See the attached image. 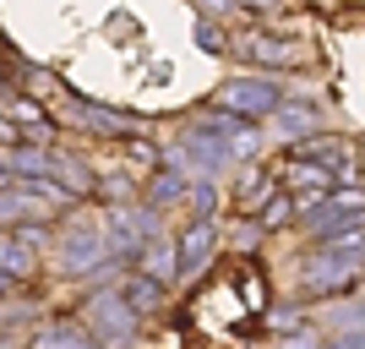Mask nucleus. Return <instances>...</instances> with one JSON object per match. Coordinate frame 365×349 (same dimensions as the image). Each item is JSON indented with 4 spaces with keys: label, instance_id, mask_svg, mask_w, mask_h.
<instances>
[{
    "label": "nucleus",
    "instance_id": "1",
    "mask_svg": "<svg viewBox=\"0 0 365 349\" xmlns=\"http://www.w3.org/2000/svg\"><path fill=\"white\" fill-rule=\"evenodd\" d=\"M61 121L71 131H88V137H115V142H131L142 131L137 115H120V109H104V104H88V98H66L61 88Z\"/></svg>",
    "mask_w": 365,
    "mask_h": 349
},
{
    "label": "nucleus",
    "instance_id": "7",
    "mask_svg": "<svg viewBox=\"0 0 365 349\" xmlns=\"http://www.w3.org/2000/svg\"><path fill=\"white\" fill-rule=\"evenodd\" d=\"M354 278H360V262L333 251V246H322L317 257H311V268H305V289H311V295H338V289H349Z\"/></svg>",
    "mask_w": 365,
    "mask_h": 349
},
{
    "label": "nucleus",
    "instance_id": "19",
    "mask_svg": "<svg viewBox=\"0 0 365 349\" xmlns=\"http://www.w3.org/2000/svg\"><path fill=\"white\" fill-rule=\"evenodd\" d=\"M240 6H251V11H267V6H278V0H240Z\"/></svg>",
    "mask_w": 365,
    "mask_h": 349
},
{
    "label": "nucleus",
    "instance_id": "18",
    "mask_svg": "<svg viewBox=\"0 0 365 349\" xmlns=\"http://www.w3.org/2000/svg\"><path fill=\"white\" fill-rule=\"evenodd\" d=\"M197 16H207V22H218V16H229V0H197Z\"/></svg>",
    "mask_w": 365,
    "mask_h": 349
},
{
    "label": "nucleus",
    "instance_id": "13",
    "mask_svg": "<svg viewBox=\"0 0 365 349\" xmlns=\"http://www.w3.org/2000/svg\"><path fill=\"white\" fill-rule=\"evenodd\" d=\"M120 300L137 311V317H148V311H158V300H164V284H153L148 273H131L120 284Z\"/></svg>",
    "mask_w": 365,
    "mask_h": 349
},
{
    "label": "nucleus",
    "instance_id": "2",
    "mask_svg": "<svg viewBox=\"0 0 365 349\" xmlns=\"http://www.w3.org/2000/svg\"><path fill=\"white\" fill-rule=\"evenodd\" d=\"M93 333V344H109V349H125L131 338H137L142 317L131 311V305L120 300V295H93L88 300V322H82Z\"/></svg>",
    "mask_w": 365,
    "mask_h": 349
},
{
    "label": "nucleus",
    "instance_id": "9",
    "mask_svg": "<svg viewBox=\"0 0 365 349\" xmlns=\"http://www.w3.org/2000/svg\"><path fill=\"white\" fill-rule=\"evenodd\" d=\"M235 49H240V61L262 66V71H284V66L300 61L284 39H267V33H240V39H235Z\"/></svg>",
    "mask_w": 365,
    "mask_h": 349
},
{
    "label": "nucleus",
    "instance_id": "20",
    "mask_svg": "<svg viewBox=\"0 0 365 349\" xmlns=\"http://www.w3.org/2000/svg\"><path fill=\"white\" fill-rule=\"evenodd\" d=\"M284 349H311V338H294V344H284Z\"/></svg>",
    "mask_w": 365,
    "mask_h": 349
},
{
    "label": "nucleus",
    "instance_id": "3",
    "mask_svg": "<svg viewBox=\"0 0 365 349\" xmlns=\"http://www.w3.org/2000/svg\"><path fill=\"white\" fill-rule=\"evenodd\" d=\"M365 224V191L360 186H338V191H327V197L311 208V218H305V229L317 235V241H333V235H344V229Z\"/></svg>",
    "mask_w": 365,
    "mask_h": 349
},
{
    "label": "nucleus",
    "instance_id": "16",
    "mask_svg": "<svg viewBox=\"0 0 365 349\" xmlns=\"http://www.w3.org/2000/svg\"><path fill=\"white\" fill-rule=\"evenodd\" d=\"M197 44L207 49V55H218V49H229V44H224V28H218V22H207V16H197Z\"/></svg>",
    "mask_w": 365,
    "mask_h": 349
},
{
    "label": "nucleus",
    "instance_id": "4",
    "mask_svg": "<svg viewBox=\"0 0 365 349\" xmlns=\"http://www.w3.org/2000/svg\"><path fill=\"white\" fill-rule=\"evenodd\" d=\"M98 262H109V241L98 218H66L61 235V268L66 273H93Z\"/></svg>",
    "mask_w": 365,
    "mask_h": 349
},
{
    "label": "nucleus",
    "instance_id": "10",
    "mask_svg": "<svg viewBox=\"0 0 365 349\" xmlns=\"http://www.w3.org/2000/svg\"><path fill=\"white\" fill-rule=\"evenodd\" d=\"M273 121L289 142H300V137H311V131H322V109L317 104H278Z\"/></svg>",
    "mask_w": 365,
    "mask_h": 349
},
{
    "label": "nucleus",
    "instance_id": "15",
    "mask_svg": "<svg viewBox=\"0 0 365 349\" xmlns=\"http://www.w3.org/2000/svg\"><path fill=\"white\" fill-rule=\"evenodd\" d=\"M294 213H300V208H294V197H289V191H284V186H278L273 197L262 202V213H257V224H262V229H278V224H289Z\"/></svg>",
    "mask_w": 365,
    "mask_h": 349
},
{
    "label": "nucleus",
    "instance_id": "11",
    "mask_svg": "<svg viewBox=\"0 0 365 349\" xmlns=\"http://www.w3.org/2000/svg\"><path fill=\"white\" fill-rule=\"evenodd\" d=\"M33 273V246L16 229H0V278H28Z\"/></svg>",
    "mask_w": 365,
    "mask_h": 349
},
{
    "label": "nucleus",
    "instance_id": "12",
    "mask_svg": "<svg viewBox=\"0 0 365 349\" xmlns=\"http://www.w3.org/2000/svg\"><path fill=\"white\" fill-rule=\"evenodd\" d=\"M33 349H98V344H93V333L82 322H49V328H38Z\"/></svg>",
    "mask_w": 365,
    "mask_h": 349
},
{
    "label": "nucleus",
    "instance_id": "14",
    "mask_svg": "<svg viewBox=\"0 0 365 349\" xmlns=\"http://www.w3.org/2000/svg\"><path fill=\"white\" fill-rule=\"evenodd\" d=\"M185 186H191V175H180V169H158L148 186V202L153 208H169L175 197H185Z\"/></svg>",
    "mask_w": 365,
    "mask_h": 349
},
{
    "label": "nucleus",
    "instance_id": "17",
    "mask_svg": "<svg viewBox=\"0 0 365 349\" xmlns=\"http://www.w3.org/2000/svg\"><path fill=\"white\" fill-rule=\"evenodd\" d=\"M257 241H262V224H240V229H235V251H240V246L251 251Z\"/></svg>",
    "mask_w": 365,
    "mask_h": 349
},
{
    "label": "nucleus",
    "instance_id": "5",
    "mask_svg": "<svg viewBox=\"0 0 365 349\" xmlns=\"http://www.w3.org/2000/svg\"><path fill=\"white\" fill-rule=\"evenodd\" d=\"M284 104V88H278L273 76H235L224 93H218V109L224 115H240V121H262V115H273Z\"/></svg>",
    "mask_w": 365,
    "mask_h": 349
},
{
    "label": "nucleus",
    "instance_id": "8",
    "mask_svg": "<svg viewBox=\"0 0 365 349\" xmlns=\"http://www.w3.org/2000/svg\"><path fill=\"white\" fill-rule=\"evenodd\" d=\"M213 251H218V224H213V218H191V224L180 229V241H175V262H180V273L207 268Z\"/></svg>",
    "mask_w": 365,
    "mask_h": 349
},
{
    "label": "nucleus",
    "instance_id": "6",
    "mask_svg": "<svg viewBox=\"0 0 365 349\" xmlns=\"http://www.w3.org/2000/svg\"><path fill=\"white\" fill-rule=\"evenodd\" d=\"M0 121L28 126V148H55V115L33 93H16L6 76H0Z\"/></svg>",
    "mask_w": 365,
    "mask_h": 349
}]
</instances>
